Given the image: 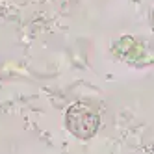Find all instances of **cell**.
I'll list each match as a JSON object with an SVG mask.
<instances>
[{
  "instance_id": "6da1fadb",
  "label": "cell",
  "mask_w": 154,
  "mask_h": 154,
  "mask_svg": "<svg viewBox=\"0 0 154 154\" xmlns=\"http://www.w3.org/2000/svg\"><path fill=\"white\" fill-rule=\"evenodd\" d=\"M67 123H69V128L74 132L76 136L87 137V136H91L95 132V128H97V117L87 108L76 104V106H72L69 109Z\"/></svg>"
}]
</instances>
